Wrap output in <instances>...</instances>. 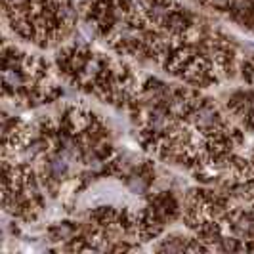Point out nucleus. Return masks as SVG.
<instances>
[{
    "label": "nucleus",
    "mask_w": 254,
    "mask_h": 254,
    "mask_svg": "<svg viewBox=\"0 0 254 254\" xmlns=\"http://www.w3.org/2000/svg\"><path fill=\"white\" fill-rule=\"evenodd\" d=\"M206 4L210 8H214V10H220V12L231 8V0H206Z\"/></svg>",
    "instance_id": "nucleus-2"
},
{
    "label": "nucleus",
    "mask_w": 254,
    "mask_h": 254,
    "mask_svg": "<svg viewBox=\"0 0 254 254\" xmlns=\"http://www.w3.org/2000/svg\"><path fill=\"white\" fill-rule=\"evenodd\" d=\"M218 249L220 251H226V253H235V251H243V243L237 237H222Z\"/></svg>",
    "instance_id": "nucleus-1"
}]
</instances>
